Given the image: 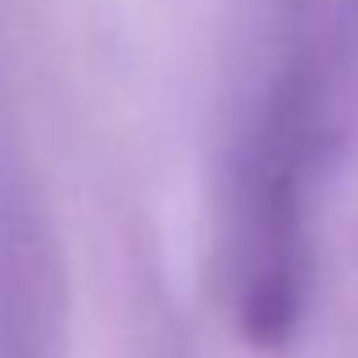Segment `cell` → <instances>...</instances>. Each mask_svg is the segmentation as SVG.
Listing matches in <instances>:
<instances>
[{
  "label": "cell",
  "instance_id": "obj_1",
  "mask_svg": "<svg viewBox=\"0 0 358 358\" xmlns=\"http://www.w3.org/2000/svg\"><path fill=\"white\" fill-rule=\"evenodd\" d=\"M308 73L290 59L263 100L259 127L250 141L245 173V281H241V327L263 345L295 331L308 290V245H304V177H308Z\"/></svg>",
  "mask_w": 358,
  "mask_h": 358
}]
</instances>
